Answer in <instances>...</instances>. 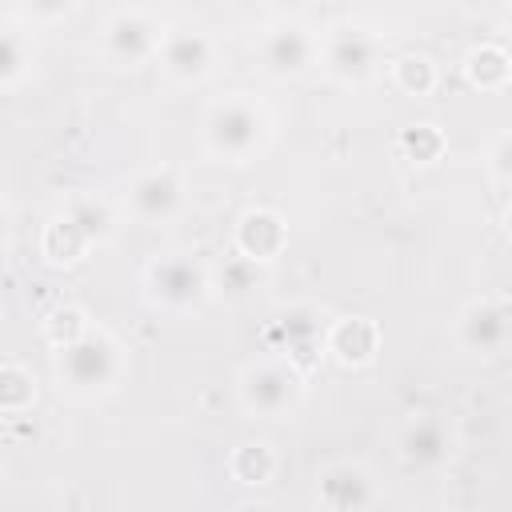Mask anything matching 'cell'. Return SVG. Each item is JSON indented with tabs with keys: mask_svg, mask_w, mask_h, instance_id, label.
<instances>
[{
	"mask_svg": "<svg viewBox=\"0 0 512 512\" xmlns=\"http://www.w3.org/2000/svg\"><path fill=\"white\" fill-rule=\"evenodd\" d=\"M460 340L472 352H496L508 340V308L504 304H472L460 316Z\"/></svg>",
	"mask_w": 512,
	"mask_h": 512,
	"instance_id": "cell-7",
	"label": "cell"
},
{
	"mask_svg": "<svg viewBox=\"0 0 512 512\" xmlns=\"http://www.w3.org/2000/svg\"><path fill=\"white\" fill-rule=\"evenodd\" d=\"M308 60H312V40L300 24H280L264 40V64L272 72H300Z\"/></svg>",
	"mask_w": 512,
	"mask_h": 512,
	"instance_id": "cell-12",
	"label": "cell"
},
{
	"mask_svg": "<svg viewBox=\"0 0 512 512\" xmlns=\"http://www.w3.org/2000/svg\"><path fill=\"white\" fill-rule=\"evenodd\" d=\"M468 76L480 88H504L508 84V56L500 48H480L468 60Z\"/></svg>",
	"mask_w": 512,
	"mask_h": 512,
	"instance_id": "cell-17",
	"label": "cell"
},
{
	"mask_svg": "<svg viewBox=\"0 0 512 512\" xmlns=\"http://www.w3.org/2000/svg\"><path fill=\"white\" fill-rule=\"evenodd\" d=\"M24 72V40L16 32H0V80H16Z\"/></svg>",
	"mask_w": 512,
	"mask_h": 512,
	"instance_id": "cell-23",
	"label": "cell"
},
{
	"mask_svg": "<svg viewBox=\"0 0 512 512\" xmlns=\"http://www.w3.org/2000/svg\"><path fill=\"white\" fill-rule=\"evenodd\" d=\"M0 236H4V212H0Z\"/></svg>",
	"mask_w": 512,
	"mask_h": 512,
	"instance_id": "cell-24",
	"label": "cell"
},
{
	"mask_svg": "<svg viewBox=\"0 0 512 512\" xmlns=\"http://www.w3.org/2000/svg\"><path fill=\"white\" fill-rule=\"evenodd\" d=\"M396 84H400L404 92L424 96V92L436 84V72H432V64H428L424 56H404V60L396 64Z\"/></svg>",
	"mask_w": 512,
	"mask_h": 512,
	"instance_id": "cell-20",
	"label": "cell"
},
{
	"mask_svg": "<svg viewBox=\"0 0 512 512\" xmlns=\"http://www.w3.org/2000/svg\"><path fill=\"white\" fill-rule=\"evenodd\" d=\"M320 500L332 512H364L372 500V484L364 476V468L356 464H336L320 476Z\"/></svg>",
	"mask_w": 512,
	"mask_h": 512,
	"instance_id": "cell-6",
	"label": "cell"
},
{
	"mask_svg": "<svg viewBox=\"0 0 512 512\" xmlns=\"http://www.w3.org/2000/svg\"><path fill=\"white\" fill-rule=\"evenodd\" d=\"M272 468H276V460H272L268 444H244V448H236V456H232V472H236V480H244V484H264V480L272 476Z\"/></svg>",
	"mask_w": 512,
	"mask_h": 512,
	"instance_id": "cell-16",
	"label": "cell"
},
{
	"mask_svg": "<svg viewBox=\"0 0 512 512\" xmlns=\"http://www.w3.org/2000/svg\"><path fill=\"white\" fill-rule=\"evenodd\" d=\"M256 264L252 260H244V256H236V260H228L224 268H220V288L224 292H232V296H240V292H248L252 284H256Z\"/></svg>",
	"mask_w": 512,
	"mask_h": 512,
	"instance_id": "cell-22",
	"label": "cell"
},
{
	"mask_svg": "<svg viewBox=\"0 0 512 512\" xmlns=\"http://www.w3.org/2000/svg\"><path fill=\"white\" fill-rule=\"evenodd\" d=\"M116 368H120L116 348L100 332H80L72 344L60 348V372L72 388H104L112 384Z\"/></svg>",
	"mask_w": 512,
	"mask_h": 512,
	"instance_id": "cell-2",
	"label": "cell"
},
{
	"mask_svg": "<svg viewBox=\"0 0 512 512\" xmlns=\"http://www.w3.org/2000/svg\"><path fill=\"white\" fill-rule=\"evenodd\" d=\"M68 220H72V224H76V228H80L88 240H96V236L108 228V212H104L96 200H84V196H80V200H72Z\"/></svg>",
	"mask_w": 512,
	"mask_h": 512,
	"instance_id": "cell-21",
	"label": "cell"
},
{
	"mask_svg": "<svg viewBox=\"0 0 512 512\" xmlns=\"http://www.w3.org/2000/svg\"><path fill=\"white\" fill-rule=\"evenodd\" d=\"M28 404H32V380L20 368H0V408L24 412Z\"/></svg>",
	"mask_w": 512,
	"mask_h": 512,
	"instance_id": "cell-18",
	"label": "cell"
},
{
	"mask_svg": "<svg viewBox=\"0 0 512 512\" xmlns=\"http://www.w3.org/2000/svg\"><path fill=\"white\" fill-rule=\"evenodd\" d=\"M448 452H452V436H448V428H444L440 420H432V416L412 420V424L404 428V436H400V456H404L408 464H436V460H444Z\"/></svg>",
	"mask_w": 512,
	"mask_h": 512,
	"instance_id": "cell-11",
	"label": "cell"
},
{
	"mask_svg": "<svg viewBox=\"0 0 512 512\" xmlns=\"http://www.w3.org/2000/svg\"><path fill=\"white\" fill-rule=\"evenodd\" d=\"M176 204H180V184H176V176L168 168L144 172L132 184V208H136L140 220H164Z\"/></svg>",
	"mask_w": 512,
	"mask_h": 512,
	"instance_id": "cell-9",
	"label": "cell"
},
{
	"mask_svg": "<svg viewBox=\"0 0 512 512\" xmlns=\"http://www.w3.org/2000/svg\"><path fill=\"white\" fill-rule=\"evenodd\" d=\"M372 56H376L372 36H364L356 28H340L332 36V44H328V64L340 76H364L372 68Z\"/></svg>",
	"mask_w": 512,
	"mask_h": 512,
	"instance_id": "cell-13",
	"label": "cell"
},
{
	"mask_svg": "<svg viewBox=\"0 0 512 512\" xmlns=\"http://www.w3.org/2000/svg\"><path fill=\"white\" fill-rule=\"evenodd\" d=\"M160 60H164V68H168L172 76L192 80V76H204L208 60H212V44H208V36L196 32V28H176V32L164 36Z\"/></svg>",
	"mask_w": 512,
	"mask_h": 512,
	"instance_id": "cell-5",
	"label": "cell"
},
{
	"mask_svg": "<svg viewBox=\"0 0 512 512\" xmlns=\"http://www.w3.org/2000/svg\"><path fill=\"white\" fill-rule=\"evenodd\" d=\"M400 144H404V152H408L412 160L428 164V160H436V156H440V148H444V136H440L432 124H416V128H408V132L400 136Z\"/></svg>",
	"mask_w": 512,
	"mask_h": 512,
	"instance_id": "cell-19",
	"label": "cell"
},
{
	"mask_svg": "<svg viewBox=\"0 0 512 512\" xmlns=\"http://www.w3.org/2000/svg\"><path fill=\"white\" fill-rule=\"evenodd\" d=\"M108 48H112L116 60L136 64V60H144V56L156 48V28H152L148 16H140V12H120V16L108 24Z\"/></svg>",
	"mask_w": 512,
	"mask_h": 512,
	"instance_id": "cell-8",
	"label": "cell"
},
{
	"mask_svg": "<svg viewBox=\"0 0 512 512\" xmlns=\"http://www.w3.org/2000/svg\"><path fill=\"white\" fill-rule=\"evenodd\" d=\"M240 392H244V404H248L252 412L276 416V412H284V408L296 400L300 384H296V376H292L288 368H280V364H260V368H248V372H244Z\"/></svg>",
	"mask_w": 512,
	"mask_h": 512,
	"instance_id": "cell-3",
	"label": "cell"
},
{
	"mask_svg": "<svg viewBox=\"0 0 512 512\" xmlns=\"http://www.w3.org/2000/svg\"><path fill=\"white\" fill-rule=\"evenodd\" d=\"M148 288L160 304H172V308H184L192 300H200L204 292V272L184 260V256H168V260H156L148 268Z\"/></svg>",
	"mask_w": 512,
	"mask_h": 512,
	"instance_id": "cell-4",
	"label": "cell"
},
{
	"mask_svg": "<svg viewBox=\"0 0 512 512\" xmlns=\"http://www.w3.org/2000/svg\"><path fill=\"white\" fill-rule=\"evenodd\" d=\"M236 244L244 252V260H272L284 248V224L276 212H248L236 228Z\"/></svg>",
	"mask_w": 512,
	"mask_h": 512,
	"instance_id": "cell-10",
	"label": "cell"
},
{
	"mask_svg": "<svg viewBox=\"0 0 512 512\" xmlns=\"http://www.w3.org/2000/svg\"><path fill=\"white\" fill-rule=\"evenodd\" d=\"M264 140V112L252 104V100H224L212 108L208 116V144L212 152L220 156H232V160H244L252 148H260Z\"/></svg>",
	"mask_w": 512,
	"mask_h": 512,
	"instance_id": "cell-1",
	"label": "cell"
},
{
	"mask_svg": "<svg viewBox=\"0 0 512 512\" xmlns=\"http://www.w3.org/2000/svg\"><path fill=\"white\" fill-rule=\"evenodd\" d=\"M84 248H88V236H84L68 216L56 220V224H48V232H44V256H48V260H56V264H72Z\"/></svg>",
	"mask_w": 512,
	"mask_h": 512,
	"instance_id": "cell-15",
	"label": "cell"
},
{
	"mask_svg": "<svg viewBox=\"0 0 512 512\" xmlns=\"http://www.w3.org/2000/svg\"><path fill=\"white\" fill-rule=\"evenodd\" d=\"M328 348L344 360V364H364L372 360L376 352V324L368 316H352V320H340L328 336Z\"/></svg>",
	"mask_w": 512,
	"mask_h": 512,
	"instance_id": "cell-14",
	"label": "cell"
}]
</instances>
